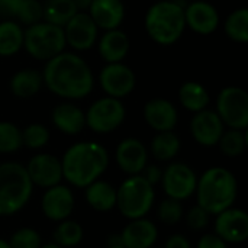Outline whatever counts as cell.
<instances>
[{
    "label": "cell",
    "instance_id": "43",
    "mask_svg": "<svg viewBox=\"0 0 248 248\" xmlns=\"http://www.w3.org/2000/svg\"><path fill=\"white\" fill-rule=\"evenodd\" d=\"M39 248H62V247L57 246L55 243H49V244H44V246H41Z\"/></svg>",
    "mask_w": 248,
    "mask_h": 248
},
{
    "label": "cell",
    "instance_id": "16",
    "mask_svg": "<svg viewBox=\"0 0 248 248\" xmlns=\"http://www.w3.org/2000/svg\"><path fill=\"white\" fill-rule=\"evenodd\" d=\"M74 195L70 187L64 185H55L49 189H45V193L41 199L42 214L54 222H61L70 218L74 211Z\"/></svg>",
    "mask_w": 248,
    "mask_h": 248
},
{
    "label": "cell",
    "instance_id": "31",
    "mask_svg": "<svg viewBox=\"0 0 248 248\" xmlns=\"http://www.w3.org/2000/svg\"><path fill=\"white\" fill-rule=\"evenodd\" d=\"M84 235L83 227L71 219H65L58 222L54 231V243L62 248L76 247L81 243Z\"/></svg>",
    "mask_w": 248,
    "mask_h": 248
},
{
    "label": "cell",
    "instance_id": "28",
    "mask_svg": "<svg viewBox=\"0 0 248 248\" xmlns=\"http://www.w3.org/2000/svg\"><path fill=\"white\" fill-rule=\"evenodd\" d=\"M182 141L174 131L157 132L150 144L151 155L158 161H171L180 151Z\"/></svg>",
    "mask_w": 248,
    "mask_h": 248
},
{
    "label": "cell",
    "instance_id": "32",
    "mask_svg": "<svg viewBox=\"0 0 248 248\" xmlns=\"http://www.w3.org/2000/svg\"><path fill=\"white\" fill-rule=\"evenodd\" d=\"M218 147L222 151V154H225L230 158L240 157L246 151V147H247V135H246V131L227 128L224 131L222 137L219 138Z\"/></svg>",
    "mask_w": 248,
    "mask_h": 248
},
{
    "label": "cell",
    "instance_id": "12",
    "mask_svg": "<svg viewBox=\"0 0 248 248\" xmlns=\"http://www.w3.org/2000/svg\"><path fill=\"white\" fill-rule=\"evenodd\" d=\"M65 44L74 51L92 49L99 38V28L92 20L87 12H77L64 26Z\"/></svg>",
    "mask_w": 248,
    "mask_h": 248
},
{
    "label": "cell",
    "instance_id": "35",
    "mask_svg": "<svg viewBox=\"0 0 248 248\" xmlns=\"http://www.w3.org/2000/svg\"><path fill=\"white\" fill-rule=\"evenodd\" d=\"M157 215H158V219L164 225H176L182 221L185 211H183L182 202L171 199V198H166L164 201L160 202Z\"/></svg>",
    "mask_w": 248,
    "mask_h": 248
},
{
    "label": "cell",
    "instance_id": "45",
    "mask_svg": "<svg viewBox=\"0 0 248 248\" xmlns=\"http://www.w3.org/2000/svg\"><path fill=\"white\" fill-rule=\"evenodd\" d=\"M108 248H124L122 246H109Z\"/></svg>",
    "mask_w": 248,
    "mask_h": 248
},
{
    "label": "cell",
    "instance_id": "27",
    "mask_svg": "<svg viewBox=\"0 0 248 248\" xmlns=\"http://www.w3.org/2000/svg\"><path fill=\"white\" fill-rule=\"evenodd\" d=\"M25 29L16 20H0V57H12L23 48Z\"/></svg>",
    "mask_w": 248,
    "mask_h": 248
},
{
    "label": "cell",
    "instance_id": "40",
    "mask_svg": "<svg viewBox=\"0 0 248 248\" xmlns=\"http://www.w3.org/2000/svg\"><path fill=\"white\" fill-rule=\"evenodd\" d=\"M141 176L150 183V185H157V183H160L161 182V176H163V170L158 167V166H154V164H151V166H145V169L142 170V173H141Z\"/></svg>",
    "mask_w": 248,
    "mask_h": 248
},
{
    "label": "cell",
    "instance_id": "38",
    "mask_svg": "<svg viewBox=\"0 0 248 248\" xmlns=\"http://www.w3.org/2000/svg\"><path fill=\"white\" fill-rule=\"evenodd\" d=\"M211 217L203 208H201L199 205L190 208L187 212H186V224L190 230L193 231H201V230H205L209 222H211Z\"/></svg>",
    "mask_w": 248,
    "mask_h": 248
},
{
    "label": "cell",
    "instance_id": "33",
    "mask_svg": "<svg viewBox=\"0 0 248 248\" xmlns=\"http://www.w3.org/2000/svg\"><path fill=\"white\" fill-rule=\"evenodd\" d=\"M22 147V129L13 122L0 121V153L10 154Z\"/></svg>",
    "mask_w": 248,
    "mask_h": 248
},
{
    "label": "cell",
    "instance_id": "8",
    "mask_svg": "<svg viewBox=\"0 0 248 248\" xmlns=\"http://www.w3.org/2000/svg\"><path fill=\"white\" fill-rule=\"evenodd\" d=\"M217 115L230 129L248 128V94L238 86L224 87L217 97Z\"/></svg>",
    "mask_w": 248,
    "mask_h": 248
},
{
    "label": "cell",
    "instance_id": "10",
    "mask_svg": "<svg viewBox=\"0 0 248 248\" xmlns=\"http://www.w3.org/2000/svg\"><path fill=\"white\" fill-rule=\"evenodd\" d=\"M160 183L167 198L182 202L195 195L198 176L189 164L177 161L163 170Z\"/></svg>",
    "mask_w": 248,
    "mask_h": 248
},
{
    "label": "cell",
    "instance_id": "7",
    "mask_svg": "<svg viewBox=\"0 0 248 248\" xmlns=\"http://www.w3.org/2000/svg\"><path fill=\"white\" fill-rule=\"evenodd\" d=\"M65 38L62 28L41 20L25 29L23 49L38 61H49L65 51Z\"/></svg>",
    "mask_w": 248,
    "mask_h": 248
},
{
    "label": "cell",
    "instance_id": "21",
    "mask_svg": "<svg viewBox=\"0 0 248 248\" xmlns=\"http://www.w3.org/2000/svg\"><path fill=\"white\" fill-rule=\"evenodd\" d=\"M87 13L99 31H112L122 25L125 19V4L122 0H92Z\"/></svg>",
    "mask_w": 248,
    "mask_h": 248
},
{
    "label": "cell",
    "instance_id": "22",
    "mask_svg": "<svg viewBox=\"0 0 248 248\" xmlns=\"http://www.w3.org/2000/svg\"><path fill=\"white\" fill-rule=\"evenodd\" d=\"M97 52L106 64L110 62H124L131 49L129 36L121 29L105 31L97 38Z\"/></svg>",
    "mask_w": 248,
    "mask_h": 248
},
{
    "label": "cell",
    "instance_id": "37",
    "mask_svg": "<svg viewBox=\"0 0 248 248\" xmlns=\"http://www.w3.org/2000/svg\"><path fill=\"white\" fill-rule=\"evenodd\" d=\"M10 248H39L42 246L41 235L33 228H19L15 231L7 241Z\"/></svg>",
    "mask_w": 248,
    "mask_h": 248
},
{
    "label": "cell",
    "instance_id": "13",
    "mask_svg": "<svg viewBox=\"0 0 248 248\" xmlns=\"http://www.w3.org/2000/svg\"><path fill=\"white\" fill-rule=\"evenodd\" d=\"M185 20L186 28L192 32L208 36L218 29L221 16L212 3L206 0H193L185 4Z\"/></svg>",
    "mask_w": 248,
    "mask_h": 248
},
{
    "label": "cell",
    "instance_id": "3",
    "mask_svg": "<svg viewBox=\"0 0 248 248\" xmlns=\"http://www.w3.org/2000/svg\"><path fill=\"white\" fill-rule=\"evenodd\" d=\"M195 195L201 208L209 215H218L234 205L238 183L235 176L225 167H211L198 177Z\"/></svg>",
    "mask_w": 248,
    "mask_h": 248
},
{
    "label": "cell",
    "instance_id": "41",
    "mask_svg": "<svg viewBox=\"0 0 248 248\" xmlns=\"http://www.w3.org/2000/svg\"><path fill=\"white\" fill-rule=\"evenodd\" d=\"M23 0H0V16L15 17Z\"/></svg>",
    "mask_w": 248,
    "mask_h": 248
},
{
    "label": "cell",
    "instance_id": "4",
    "mask_svg": "<svg viewBox=\"0 0 248 248\" xmlns=\"http://www.w3.org/2000/svg\"><path fill=\"white\" fill-rule=\"evenodd\" d=\"M147 35L158 45L169 46L176 44L185 29V4L177 0H158L153 3L144 17Z\"/></svg>",
    "mask_w": 248,
    "mask_h": 248
},
{
    "label": "cell",
    "instance_id": "17",
    "mask_svg": "<svg viewBox=\"0 0 248 248\" xmlns=\"http://www.w3.org/2000/svg\"><path fill=\"white\" fill-rule=\"evenodd\" d=\"M224 131L225 125L215 110L203 109L198 113H193L190 121V134L199 145L208 148L218 145Z\"/></svg>",
    "mask_w": 248,
    "mask_h": 248
},
{
    "label": "cell",
    "instance_id": "11",
    "mask_svg": "<svg viewBox=\"0 0 248 248\" xmlns=\"http://www.w3.org/2000/svg\"><path fill=\"white\" fill-rule=\"evenodd\" d=\"M99 84L106 96L122 100L134 92L137 76L125 62H110L100 70Z\"/></svg>",
    "mask_w": 248,
    "mask_h": 248
},
{
    "label": "cell",
    "instance_id": "39",
    "mask_svg": "<svg viewBox=\"0 0 248 248\" xmlns=\"http://www.w3.org/2000/svg\"><path fill=\"white\" fill-rule=\"evenodd\" d=\"M196 248H228V244L221 240L217 234H205L199 241Z\"/></svg>",
    "mask_w": 248,
    "mask_h": 248
},
{
    "label": "cell",
    "instance_id": "29",
    "mask_svg": "<svg viewBox=\"0 0 248 248\" xmlns=\"http://www.w3.org/2000/svg\"><path fill=\"white\" fill-rule=\"evenodd\" d=\"M77 12L74 0H45V3H42V20L60 28H62Z\"/></svg>",
    "mask_w": 248,
    "mask_h": 248
},
{
    "label": "cell",
    "instance_id": "14",
    "mask_svg": "<svg viewBox=\"0 0 248 248\" xmlns=\"http://www.w3.org/2000/svg\"><path fill=\"white\" fill-rule=\"evenodd\" d=\"M215 234L227 244H240L248 238V215L244 209L228 208L215 215Z\"/></svg>",
    "mask_w": 248,
    "mask_h": 248
},
{
    "label": "cell",
    "instance_id": "15",
    "mask_svg": "<svg viewBox=\"0 0 248 248\" xmlns=\"http://www.w3.org/2000/svg\"><path fill=\"white\" fill-rule=\"evenodd\" d=\"M25 169L32 185L42 189H49L55 185H60L62 180L61 160L52 154L41 153L33 155Z\"/></svg>",
    "mask_w": 248,
    "mask_h": 248
},
{
    "label": "cell",
    "instance_id": "23",
    "mask_svg": "<svg viewBox=\"0 0 248 248\" xmlns=\"http://www.w3.org/2000/svg\"><path fill=\"white\" fill-rule=\"evenodd\" d=\"M54 126L65 135H77L86 128V115L76 103L64 100L51 112Z\"/></svg>",
    "mask_w": 248,
    "mask_h": 248
},
{
    "label": "cell",
    "instance_id": "34",
    "mask_svg": "<svg viewBox=\"0 0 248 248\" xmlns=\"http://www.w3.org/2000/svg\"><path fill=\"white\" fill-rule=\"evenodd\" d=\"M49 129L42 124H29L22 129V147L31 150H41L49 142Z\"/></svg>",
    "mask_w": 248,
    "mask_h": 248
},
{
    "label": "cell",
    "instance_id": "36",
    "mask_svg": "<svg viewBox=\"0 0 248 248\" xmlns=\"http://www.w3.org/2000/svg\"><path fill=\"white\" fill-rule=\"evenodd\" d=\"M42 16V3L39 0H23L15 17L19 20V25H25L28 28L41 22Z\"/></svg>",
    "mask_w": 248,
    "mask_h": 248
},
{
    "label": "cell",
    "instance_id": "24",
    "mask_svg": "<svg viewBox=\"0 0 248 248\" xmlns=\"http://www.w3.org/2000/svg\"><path fill=\"white\" fill-rule=\"evenodd\" d=\"M44 87L42 73L35 68H22L16 71L9 81L10 93L17 99H31Z\"/></svg>",
    "mask_w": 248,
    "mask_h": 248
},
{
    "label": "cell",
    "instance_id": "42",
    "mask_svg": "<svg viewBox=\"0 0 248 248\" xmlns=\"http://www.w3.org/2000/svg\"><path fill=\"white\" fill-rule=\"evenodd\" d=\"M164 248H192V244H190V241L185 235L174 234V235L167 238V241L164 244Z\"/></svg>",
    "mask_w": 248,
    "mask_h": 248
},
{
    "label": "cell",
    "instance_id": "19",
    "mask_svg": "<svg viewBox=\"0 0 248 248\" xmlns=\"http://www.w3.org/2000/svg\"><path fill=\"white\" fill-rule=\"evenodd\" d=\"M142 113L147 125L155 132L174 131L179 122V112L176 105L163 97L150 99L144 105Z\"/></svg>",
    "mask_w": 248,
    "mask_h": 248
},
{
    "label": "cell",
    "instance_id": "18",
    "mask_svg": "<svg viewBox=\"0 0 248 248\" xmlns=\"http://www.w3.org/2000/svg\"><path fill=\"white\" fill-rule=\"evenodd\" d=\"M118 167L128 176L141 174L148 163V150L138 138L122 140L115 150Z\"/></svg>",
    "mask_w": 248,
    "mask_h": 248
},
{
    "label": "cell",
    "instance_id": "6",
    "mask_svg": "<svg viewBox=\"0 0 248 248\" xmlns=\"http://www.w3.org/2000/svg\"><path fill=\"white\" fill-rule=\"evenodd\" d=\"M154 186L141 174L129 176L116 189V208L129 221L145 218L154 205Z\"/></svg>",
    "mask_w": 248,
    "mask_h": 248
},
{
    "label": "cell",
    "instance_id": "44",
    "mask_svg": "<svg viewBox=\"0 0 248 248\" xmlns=\"http://www.w3.org/2000/svg\"><path fill=\"white\" fill-rule=\"evenodd\" d=\"M0 248H10V246H9L7 241H4V240L0 238Z\"/></svg>",
    "mask_w": 248,
    "mask_h": 248
},
{
    "label": "cell",
    "instance_id": "1",
    "mask_svg": "<svg viewBox=\"0 0 248 248\" xmlns=\"http://www.w3.org/2000/svg\"><path fill=\"white\" fill-rule=\"evenodd\" d=\"M44 86L64 100H80L94 87V76L87 61L76 52L62 51L45 62Z\"/></svg>",
    "mask_w": 248,
    "mask_h": 248
},
{
    "label": "cell",
    "instance_id": "26",
    "mask_svg": "<svg viewBox=\"0 0 248 248\" xmlns=\"http://www.w3.org/2000/svg\"><path fill=\"white\" fill-rule=\"evenodd\" d=\"M179 102L186 110L192 113H198L203 109H208L211 96L203 84L190 80V81H185L180 86Z\"/></svg>",
    "mask_w": 248,
    "mask_h": 248
},
{
    "label": "cell",
    "instance_id": "30",
    "mask_svg": "<svg viewBox=\"0 0 248 248\" xmlns=\"http://www.w3.org/2000/svg\"><path fill=\"white\" fill-rule=\"evenodd\" d=\"M225 35L237 42V44H246L248 41V9L247 7H238L232 10L224 23Z\"/></svg>",
    "mask_w": 248,
    "mask_h": 248
},
{
    "label": "cell",
    "instance_id": "9",
    "mask_svg": "<svg viewBox=\"0 0 248 248\" xmlns=\"http://www.w3.org/2000/svg\"><path fill=\"white\" fill-rule=\"evenodd\" d=\"M86 115V126L96 134H110L116 131L125 121L126 109L119 99L109 96L94 100Z\"/></svg>",
    "mask_w": 248,
    "mask_h": 248
},
{
    "label": "cell",
    "instance_id": "20",
    "mask_svg": "<svg viewBox=\"0 0 248 248\" xmlns=\"http://www.w3.org/2000/svg\"><path fill=\"white\" fill-rule=\"evenodd\" d=\"M118 238L124 248H153L158 238V230L147 218L131 219Z\"/></svg>",
    "mask_w": 248,
    "mask_h": 248
},
{
    "label": "cell",
    "instance_id": "5",
    "mask_svg": "<svg viewBox=\"0 0 248 248\" xmlns=\"http://www.w3.org/2000/svg\"><path fill=\"white\" fill-rule=\"evenodd\" d=\"M32 192L33 185L25 166L15 161L0 164V217H10L22 211Z\"/></svg>",
    "mask_w": 248,
    "mask_h": 248
},
{
    "label": "cell",
    "instance_id": "2",
    "mask_svg": "<svg viewBox=\"0 0 248 248\" xmlns=\"http://www.w3.org/2000/svg\"><path fill=\"white\" fill-rule=\"evenodd\" d=\"M109 166V154L103 145L94 141L73 144L61 158L62 179L71 186L84 189L100 179Z\"/></svg>",
    "mask_w": 248,
    "mask_h": 248
},
{
    "label": "cell",
    "instance_id": "25",
    "mask_svg": "<svg viewBox=\"0 0 248 248\" xmlns=\"http://www.w3.org/2000/svg\"><path fill=\"white\" fill-rule=\"evenodd\" d=\"M84 198L89 206L97 212H109L116 206V189L100 179L84 187Z\"/></svg>",
    "mask_w": 248,
    "mask_h": 248
}]
</instances>
